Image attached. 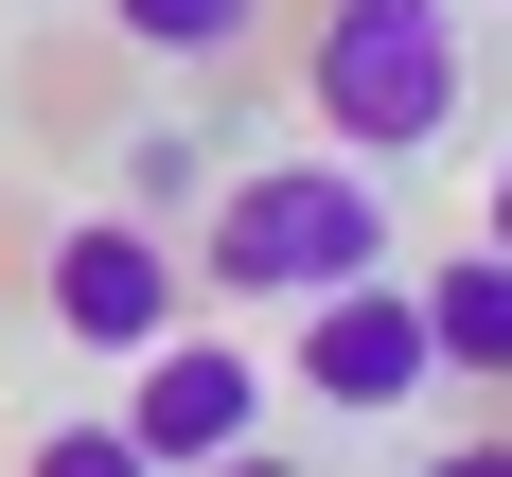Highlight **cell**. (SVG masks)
I'll use <instances>...</instances> for the list:
<instances>
[{
    "label": "cell",
    "instance_id": "cell-6",
    "mask_svg": "<svg viewBox=\"0 0 512 477\" xmlns=\"http://www.w3.org/2000/svg\"><path fill=\"white\" fill-rule=\"evenodd\" d=\"M424 336H442V371L512 389V248H442L424 265Z\"/></svg>",
    "mask_w": 512,
    "mask_h": 477
},
{
    "label": "cell",
    "instance_id": "cell-7",
    "mask_svg": "<svg viewBox=\"0 0 512 477\" xmlns=\"http://www.w3.org/2000/svg\"><path fill=\"white\" fill-rule=\"evenodd\" d=\"M106 36L124 53H177V71H212V53L265 36V0H106Z\"/></svg>",
    "mask_w": 512,
    "mask_h": 477
},
{
    "label": "cell",
    "instance_id": "cell-3",
    "mask_svg": "<svg viewBox=\"0 0 512 477\" xmlns=\"http://www.w3.org/2000/svg\"><path fill=\"white\" fill-rule=\"evenodd\" d=\"M283 371H301L336 424H389L442 389V336H424V283L407 265H371V283H336V301H301V336H283Z\"/></svg>",
    "mask_w": 512,
    "mask_h": 477
},
{
    "label": "cell",
    "instance_id": "cell-5",
    "mask_svg": "<svg viewBox=\"0 0 512 477\" xmlns=\"http://www.w3.org/2000/svg\"><path fill=\"white\" fill-rule=\"evenodd\" d=\"M53 336L71 354H142V336H177V301H195V265L159 248L142 212H89V230H53Z\"/></svg>",
    "mask_w": 512,
    "mask_h": 477
},
{
    "label": "cell",
    "instance_id": "cell-4",
    "mask_svg": "<svg viewBox=\"0 0 512 477\" xmlns=\"http://www.w3.org/2000/svg\"><path fill=\"white\" fill-rule=\"evenodd\" d=\"M248 442H265V354H230V336L124 354V460H248Z\"/></svg>",
    "mask_w": 512,
    "mask_h": 477
},
{
    "label": "cell",
    "instance_id": "cell-1",
    "mask_svg": "<svg viewBox=\"0 0 512 477\" xmlns=\"http://www.w3.org/2000/svg\"><path fill=\"white\" fill-rule=\"evenodd\" d=\"M212 283L230 301H336V283H371V265H407V212H389V159L318 142V159H248L230 195H212Z\"/></svg>",
    "mask_w": 512,
    "mask_h": 477
},
{
    "label": "cell",
    "instance_id": "cell-8",
    "mask_svg": "<svg viewBox=\"0 0 512 477\" xmlns=\"http://www.w3.org/2000/svg\"><path fill=\"white\" fill-rule=\"evenodd\" d=\"M477 248H512V159H495V177H477Z\"/></svg>",
    "mask_w": 512,
    "mask_h": 477
},
{
    "label": "cell",
    "instance_id": "cell-2",
    "mask_svg": "<svg viewBox=\"0 0 512 477\" xmlns=\"http://www.w3.org/2000/svg\"><path fill=\"white\" fill-rule=\"evenodd\" d=\"M301 106H318V142H354V159L460 142V106H477L460 0H318L301 18Z\"/></svg>",
    "mask_w": 512,
    "mask_h": 477
}]
</instances>
